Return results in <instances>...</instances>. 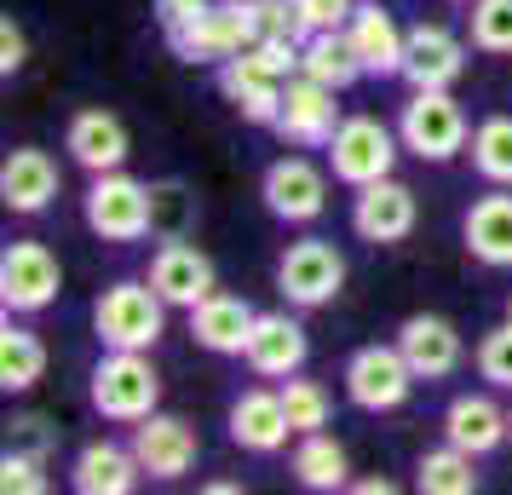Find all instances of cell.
<instances>
[{"mask_svg":"<svg viewBox=\"0 0 512 495\" xmlns=\"http://www.w3.org/2000/svg\"><path fill=\"white\" fill-rule=\"evenodd\" d=\"M81 213H87V231L98 242L127 248V242H144L150 225H156V190L133 173H121V167H110V173H93V185L81 196Z\"/></svg>","mask_w":512,"mask_h":495,"instance_id":"1","label":"cell"},{"mask_svg":"<svg viewBox=\"0 0 512 495\" xmlns=\"http://www.w3.org/2000/svg\"><path fill=\"white\" fill-rule=\"evenodd\" d=\"M167 329V300L150 283H110L93 306V334L104 352H150Z\"/></svg>","mask_w":512,"mask_h":495,"instance_id":"2","label":"cell"},{"mask_svg":"<svg viewBox=\"0 0 512 495\" xmlns=\"http://www.w3.org/2000/svg\"><path fill=\"white\" fill-rule=\"evenodd\" d=\"M87 392H93V409L104 421L139 426L144 415H156V403H162V375H156L150 352H104Z\"/></svg>","mask_w":512,"mask_h":495,"instance_id":"3","label":"cell"},{"mask_svg":"<svg viewBox=\"0 0 512 495\" xmlns=\"http://www.w3.org/2000/svg\"><path fill=\"white\" fill-rule=\"evenodd\" d=\"M397 139L409 156L420 162H455L466 144H472V127H466V110L449 98V87L438 93H415L403 104V116H397Z\"/></svg>","mask_w":512,"mask_h":495,"instance_id":"4","label":"cell"},{"mask_svg":"<svg viewBox=\"0 0 512 495\" xmlns=\"http://www.w3.org/2000/svg\"><path fill=\"white\" fill-rule=\"evenodd\" d=\"M340 288H346V254H340L328 236H300V242L282 248L277 294L288 306L317 311V306H328V300H340Z\"/></svg>","mask_w":512,"mask_h":495,"instance_id":"5","label":"cell"},{"mask_svg":"<svg viewBox=\"0 0 512 495\" xmlns=\"http://www.w3.org/2000/svg\"><path fill=\"white\" fill-rule=\"evenodd\" d=\"M58 294H64V265L47 242H35V236L6 242V254H0V306H6V317H35Z\"/></svg>","mask_w":512,"mask_h":495,"instance_id":"6","label":"cell"},{"mask_svg":"<svg viewBox=\"0 0 512 495\" xmlns=\"http://www.w3.org/2000/svg\"><path fill=\"white\" fill-rule=\"evenodd\" d=\"M397 127H386L380 116H346L340 121V133L328 139V167H334V179L351 190L374 185V179H392L397 167Z\"/></svg>","mask_w":512,"mask_h":495,"instance_id":"7","label":"cell"},{"mask_svg":"<svg viewBox=\"0 0 512 495\" xmlns=\"http://www.w3.org/2000/svg\"><path fill=\"white\" fill-rule=\"evenodd\" d=\"M415 369H409V357L392 346H357V352L346 357V398L363 409V415H392V409H403L409 403V392H415Z\"/></svg>","mask_w":512,"mask_h":495,"instance_id":"8","label":"cell"},{"mask_svg":"<svg viewBox=\"0 0 512 495\" xmlns=\"http://www.w3.org/2000/svg\"><path fill=\"white\" fill-rule=\"evenodd\" d=\"M334 87L311 81V75H294L282 87V110H277V139L294 144V150H328V139L340 133V104H334Z\"/></svg>","mask_w":512,"mask_h":495,"instance_id":"9","label":"cell"},{"mask_svg":"<svg viewBox=\"0 0 512 495\" xmlns=\"http://www.w3.org/2000/svg\"><path fill=\"white\" fill-rule=\"evenodd\" d=\"M259 196H265V213L271 219H282V225H311L328 208V179H323V167L305 162V156H277V162L265 167V179H259Z\"/></svg>","mask_w":512,"mask_h":495,"instance_id":"10","label":"cell"},{"mask_svg":"<svg viewBox=\"0 0 512 495\" xmlns=\"http://www.w3.org/2000/svg\"><path fill=\"white\" fill-rule=\"evenodd\" d=\"M415 219H420V202L403 179H374V185H363L351 196V231L363 236V242H374V248L409 242Z\"/></svg>","mask_w":512,"mask_h":495,"instance_id":"11","label":"cell"},{"mask_svg":"<svg viewBox=\"0 0 512 495\" xmlns=\"http://www.w3.org/2000/svg\"><path fill=\"white\" fill-rule=\"evenodd\" d=\"M133 455H139V467L150 472V478L173 484V478L196 472V461H202V438H196V426L190 421L156 409V415H144V421L133 426Z\"/></svg>","mask_w":512,"mask_h":495,"instance_id":"12","label":"cell"},{"mask_svg":"<svg viewBox=\"0 0 512 495\" xmlns=\"http://www.w3.org/2000/svg\"><path fill=\"white\" fill-rule=\"evenodd\" d=\"M144 283L162 294L167 306H202L213 288H219V271H213V260L196 248V242H185V236H173V242H162L156 254H150V277Z\"/></svg>","mask_w":512,"mask_h":495,"instance_id":"13","label":"cell"},{"mask_svg":"<svg viewBox=\"0 0 512 495\" xmlns=\"http://www.w3.org/2000/svg\"><path fill=\"white\" fill-rule=\"evenodd\" d=\"M466 47L461 35H449L443 24H415L409 41H403V81L415 93H438V87H455L466 75Z\"/></svg>","mask_w":512,"mask_h":495,"instance_id":"14","label":"cell"},{"mask_svg":"<svg viewBox=\"0 0 512 495\" xmlns=\"http://www.w3.org/2000/svg\"><path fill=\"white\" fill-rule=\"evenodd\" d=\"M397 352L409 357V369H415L420 380H449L455 369H461L466 340H461V329H455L449 317H438V311H415V317L397 323Z\"/></svg>","mask_w":512,"mask_h":495,"instance_id":"15","label":"cell"},{"mask_svg":"<svg viewBox=\"0 0 512 495\" xmlns=\"http://www.w3.org/2000/svg\"><path fill=\"white\" fill-rule=\"evenodd\" d=\"M305 357H311V340H305L300 317H288V311H259L254 334H248V346H242V363H248L259 380H288V375L305 369Z\"/></svg>","mask_w":512,"mask_h":495,"instance_id":"16","label":"cell"},{"mask_svg":"<svg viewBox=\"0 0 512 495\" xmlns=\"http://www.w3.org/2000/svg\"><path fill=\"white\" fill-rule=\"evenodd\" d=\"M58 190H64V173H58V162L41 144H18L6 156V167H0V202L12 213H24V219L47 213L58 202Z\"/></svg>","mask_w":512,"mask_h":495,"instance_id":"17","label":"cell"},{"mask_svg":"<svg viewBox=\"0 0 512 495\" xmlns=\"http://www.w3.org/2000/svg\"><path fill=\"white\" fill-rule=\"evenodd\" d=\"M466 254L489 271H512V185H489V196H478L461 219Z\"/></svg>","mask_w":512,"mask_h":495,"instance_id":"18","label":"cell"},{"mask_svg":"<svg viewBox=\"0 0 512 495\" xmlns=\"http://www.w3.org/2000/svg\"><path fill=\"white\" fill-rule=\"evenodd\" d=\"M443 438L461 444L466 455H495L512 438V415L489 392H455L443 409Z\"/></svg>","mask_w":512,"mask_h":495,"instance_id":"19","label":"cell"},{"mask_svg":"<svg viewBox=\"0 0 512 495\" xmlns=\"http://www.w3.org/2000/svg\"><path fill=\"white\" fill-rule=\"evenodd\" d=\"M346 35H351V47H357V58H363V75H374V81L403 75V41H409V29H397V18L380 0H357Z\"/></svg>","mask_w":512,"mask_h":495,"instance_id":"20","label":"cell"},{"mask_svg":"<svg viewBox=\"0 0 512 495\" xmlns=\"http://www.w3.org/2000/svg\"><path fill=\"white\" fill-rule=\"evenodd\" d=\"M64 150H70L75 167H87V173H110V167L127 162V121L116 110H75L70 127H64Z\"/></svg>","mask_w":512,"mask_h":495,"instance_id":"21","label":"cell"},{"mask_svg":"<svg viewBox=\"0 0 512 495\" xmlns=\"http://www.w3.org/2000/svg\"><path fill=\"white\" fill-rule=\"evenodd\" d=\"M225 426H231V444L248 449V455H277L288 444V432H294L288 409H282V392H265V386H248L231 403V421Z\"/></svg>","mask_w":512,"mask_h":495,"instance_id":"22","label":"cell"},{"mask_svg":"<svg viewBox=\"0 0 512 495\" xmlns=\"http://www.w3.org/2000/svg\"><path fill=\"white\" fill-rule=\"evenodd\" d=\"M254 317L259 311L242 300V294H219L213 288L202 306H190V334L202 352H219V357H242L248 334H254Z\"/></svg>","mask_w":512,"mask_h":495,"instance_id":"23","label":"cell"},{"mask_svg":"<svg viewBox=\"0 0 512 495\" xmlns=\"http://www.w3.org/2000/svg\"><path fill=\"white\" fill-rule=\"evenodd\" d=\"M282 87H288V81H277L271 70H259L248 52H236V58H225V64H219V93L231 98L236 116L254 121V127H277Z\"/></svg>","mask_w":512,"mask_h":495,"instance_id":"24","label":"cell"},{"mask_svg":"<svg viewBox=\"0 0 512 495\" xmlns=\"http://www.w3.org/2000/svg\"><path fill=\"white\" fill-rule=\"evenodd\" d=\"M139 455L133 444H110V438H93V444H81L70 467V484L75 495H127L139 490Z\"/></svg>","mask_w":512,"mask_h":495,"instance_id":"25","label":"cell"},{"mask_svg":"<svg viewBox=\"0 0 512 495\" xmlns=\"http://www.w3.org/2000/svg\"><path fill=\"white\" fill-rule=\"evenodd\" d=\"M294 478H300V490H317V495H334V490H351V461H346V444L340 438H328V432H300V444H294Z\"/></svg>","mask_w":512,"mask_h":495,"instance_id":"26","label":"cell"},{"mask_svg":"<svg viewBox=\"0 0 512 495\" xmlns=\"http://www.w3.org/2000/svg\"><path fill=\"white\" fill-rule=\"evenodd\" d=\"M41 380H47V340L6 317V329H0V386H6V398L35 392Z\"/></svg>","mask_w":512,"mask_h":495,"instance_id":"27","label":"cell"},{"mask_svg":"<svg viewBox=\"0 0 512 495\" xmlns=\"http://www.w3.org/2000/svg\"><path fill=\"white\" fill-rule=\"evenodd\" d=\"M300 75L323 81V87H334V93H346L351 81H363V58H357V47H351L346 29H323V35L305 41Z\"/></svg>","mask_w":512,"mask_h":495,"instance_id":"28","label":"cell"},{"mask_svg":"<svg viewBox=\"0 0 512 495\" xmlns=\"http://www.w3.org/2000/svg\"><path fill=\"white\" fill-rule=\"evenodd\" d=\"M472 461H478V455H466L461 444L443 438V449H426V455L415 461V490L420 495H472L478 490Z\"/></svg>","mask_w":512,"mask_h":495,"instance_id":"29","label":"cell"},{"mask_svg":"<svg viewBox=\"0 0 512 495\" xmlns=\"http://www.w3.org/2000/svg\"><path fill=\"white\" fill-rule=\"evenodd\" d=\"M466 156H472V173H478L484 185H512V116H484L478 121Z\"/></svg>","mask_w":512,"mask_h":495,"instance_id":"30","label":"cell"},{"mask_svg":"<svg viewBox=\"0 0 512 495\" xmlns=\"http://www.w3.org/2000/svg\"><path fill=\"white\" fill-rule=\"evenodd\" d=\"M466 41H472V52L512 58V0H472V12H466Z\"/></svg>","mask_w":512,"mask_h":495,"instance_id":"31","label":"cell"},{"mask_svg":"<svg viewBox=\"0 0 512 495\" xmlns=\"http://www.w3.org/2000/svg\"><path fill=\"white\" fill-rule=\"evenodd\" d=\"M282 409H288L294 432H323L328 415H334V398L323 392V380L288 375V380H282Z\"/></svg>","mask_w":512,"mask_h":495,"instance_id":"32","label":"cell"},{"mask_svg":"<svg viewBox=\"0 0 512 495\" xmlns=\"http://www.w3.org/2000/svg\"><path fill=\"white\" fill-rule=\"evenodd\" d=\"M0 490L6 495H41L47 490V455L12 444L6 455H0Z\"/></svg>","mask_w":512,"mask_h":495,"instance_id":"33","label":"cell"},{"mask_svg":"<svg viewBox=\"0 0 512 495\" xmlns=\"http://www.w3.org/2000/svg\"><path fill=\"white\" fill-rule=\"evenodd\" d=\"M472 363H478V375H484L489 386H495V392H512V323L489 329L484 340H478Z\"/></svg>","mask_w":512,"mask_h":495,"instance_id":"34","label":"cell"},{"mask_svg":"<svg viewBox=\"0 0 512 495\" xmlns=\"http://www.w3.org/2000/svg\"><path fill=\"white\" fill-rule=\"evenodd\" d=\"M288 6H294V29H300V41L323 35V29H346L351 12H357V0H288Z\"/></svg>","mask_w":512,"mask_h":495,"instance_id":"35","label":"cell"},{"mask_svg":"<svg viewBox=\"0 0 512 495\" xmlns=\"http://www.w3.org/2000/svg\"><path fill=\"white\" fill-rule=\"evenodd\" d=\"M24 52H29L24 24H18V18H0V75H18V70H24Z\"/></svg>","mask_w":512,"mask_h":495,"instance_id":"36","label":"cell"},{"mask_svg":"<svg viewBox=\"0 0 512 495\" xmlns=\"http://www.w3.org/2000/svg\"><path fill=\"white\" fill-rule=\"evenodd\" d=\"M208 6H213V0H156V18H162V29L173 35V29L196 24V18H202Z\"/></svg>","mask_w":512,"mask_h":495,"instance_id":"37","label":"cell"},{"mask_svg":"<svg viewBox=\"0 0 512 495\" xmlns=\"http://www.w3.org/2000/svg\"><path fill=\"white\" fill-rule=\"evenodd\" d=\"M351 490L357 495H392V484H386V478H363V484H351Z\"/></svg>","mask_w":512,"mask_h":495,"instance_id":"38","label":"cell"},{"mask_svg":"<svg viewBox=\"0 0 512 495\" xmlns=\"http://www.w3.org/2000/svg\"><path fill=\"white\" fill-rule=\"evenodd\" d=\"M507 323H512V300H507Z\"/></svg>","mask_w":512,"mask_h":495,"instance_id":"39","label":"cell"},{"mask_svg":"<svg viewBox=\"0 0 512 495\" xmlns=\"http://www.w3.org/2000/svg\"><path fill=\"white\" fill-rule=\"evenodd\" d=\"M455 6H472V0H455Z\"/></svg>","mask_w":512,"mask_h":495,"instance_id":"40","label":"cell"}]
</instances>
